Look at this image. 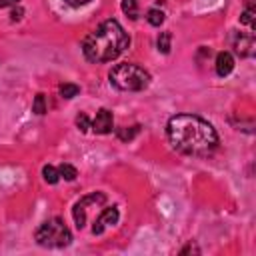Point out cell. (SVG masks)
I'll use <instances>...</instances> for the list:
<instances>
[{
  "label": "cell",
  "mask_w": 256,
  "mask_h": 256,
  "mask_svg": "<svg viewBox=\"0 0 256 256\" xmlns=\"http://www.w3.org/2000/svg\"><path fill=\"white\" fill-rule=\"evenodd\" d=\"M76 126H78V130H82V132H86V130L90 128V120H88V116H86L84 112L76 116Z\"/></svg>",
  "instance_id": "cell-19"
},
{
  "label": "cell",
  "mask_w": 256,
  "mask_h": 256,
  "mask_svg": "<svg viewBox=\"0 0 256 256\" xmlns=\"http://www.w3.org/2000/svg\"><path fill=\"white\" fill-rule=\"evenodd\" d=\"M170 40H172V34H170V32H160L156 46H158V50H160L162 54H168V52H170Z\"/></svg>",
  "instance_id": "cell-14"
},
{
  "label": "cell",
  "mask_w": 256,
  "mask_h": 256,
  "mask_svg": "<svg viewBox=\"0 0 256 256\" xmlns=\"http://www.w3.org/2000/svg\"><path fill=\"white\" fill-rule=\"evenodd\" d=\"M20 0H0V8H4V6H14V4H18Z\"/></svg>",
  "instance_id": "cell-21"
},
{
  "label": "cell",
  "mask_w": 256,
  "mask_h": 256,
  "mask_svg": "<svg viewBox=\"0 0 256 256\" xmlns=\"http://www.w3.org/2000/svg\"><path fill=\"white\" fill-rule=\"evenodd\" d=\"M20 14H22V10H20V8H18V10H16V8L12 10V18H14V20H16V18H20Z\"/></svg>",
  "instance_id": "cell-23"
},
{
  "label": "cell",
  "mask_w": 256,
  "mask_h": 256,
  "mask_svg": "<svg viewBox=\"0 0 256 256\" xmlns=\"http://www.w3.org/2000/svg\"><path fill=\"white\" fill-rule=\"evenodd\" d=\"M122 10L126 16L136 20L138 18V0H122Z\"/></svg>",
  "instance_id": "cell-13"
},
{
  "label": "cell",
  "mask_w": 256,
  "mask_h": 256,
  "mask_svg": "<svg viewBox=\"0 0 256 256\" xmlns=\"http://www.w3.org/2000/svg\"><path fill=\"white\" fill-rule=\"evenodd\" d=\"M186 252H200V250H198L196 246H192V244H190V246H186V248L182 250V254H186Z\"/></svg>",
  "instance_id": "cell-22"
},
{
  "label": "cell",
  "mask_w": 256,
  "mask_h": 256,
  "mask_svg": "<svg viewBox=\"0 0 256 256\" xmlns=\"http://www.w3.org/2000/svg\"><path fill=\"white\" fill-rule=\"evenodd\" d=\"M108 80L114 88L124 90V92H140L150 84V74L138 66V64H130V62H122L116 64L110 74Z\"/></svg>",
  "instance_id": "cell-3"
},
{
  "label": "cell",
  "mask_w": 256,
  "mask_h": 256,
  "mask_svg": "<svg viewBox=\"0 0 256 256\" xmlns=\"http://www.w3.org/2000/svg\"><path fill=\"white\" fill-rule=\"evenodd\" d=\"M58 176L64 178V180H74L78 176V170L74 166H70V164H60L58 166Z\"/></svg>",
  "instance_id": "cell-15"
},
{
  "label": "cell",
  "mask_w": 256,
  "mask_h": 256,
  "mask_svg": "<svg viewBox=\"0 0 256 256\" xmlns=\"http://www.w3.org/2000/svg\"><path fill=\"white\" fill-rule=\"evenodd\" d=\"M130 44L128 34L116 20H104L82 42V54L92 64H104L118 58Z\"/></svg>",
  "instance_id": "cell-2"
},
{
  "label": "cell",
  "mask_w": 256,
  "mask_h": 256,
  "mask_svg": "<svg viewBox=\"0 0 256 256\" xmlns=\"http://www.w3.org/2000/svg\"><path fill=\"white\" fill-rule=\"evenodd\" d=\"M90 128L96 132V134H110L112 128H114V118H112V112L108 108H100L94 116V120L90 122Z\"/></svg>",
  "instance_id": "cell-7"
},
{
  "label": "cell",
  "mask_w": 256,
  "mask_h": 256,
  "mask_svg": "<svg viewBox=\"0 0 256 256\" xmlns=\"http://www.w3.org/2000/svg\"><path fill=\"white\" fill-rule=\"evenodd\" d=\"M234 48H236V54L242 58L252 56L254 54V36L252 34H238L234 40Z\"/></svg>",
  "instance_id": "cell-8"
},
{
  "label": "cell",
  "mask_w": 256,
  "mask_h": 256,
  "mask_svg": "<svg viewBox=\"0 0 256 256\" xmlns=\"http://www.w3.org/2000/svg\"><path fill=\"white\" fill-rule=\"evenodd\" d=\"M166 136L174 150L186 156H212L218 134L210 122L194 114H176L166 124Z\"/></svg>",
  "instance_id": "cell-1"
},
{
  "label": "cell",
  "mask_w": 256,
  "mask_h": 256,
  "mask_svg": "<svg viewBox=\"0 0 256 256\" xmlns=\"http://www.w3.org/2000/svg\"><path fill=\"white\" fill-rule=\"evenodd\" d=\"M118 218H120V212H118V208H116V206H112V208H104V210L98 214V218L94 220V226H92V234L100 236V234H102L106 228L114 226V224L118 222Z\"/></svg>",
  "instance_id": "cell-6"
},
{
  "label": "cell",
  "mask_w": 256,
  "mask_h": 256,
  "mask_svg": "<svg viewBox=\"0 0 256 256\" xmlns=\"http://www.w3.org/2000/svg\"><path fill=\"white\" fill-rule=\"evenodd\" d=\"M104 202H106V194H102V192H92V194H88V196H82V198L74 204V208H72V216H74L76 228L82 230V228L86 226V212H88V206H92V204H104Z\"/></svg>",
  "instance_id": "cell-5"
},
{
  "label": "cell",
  "mask_w": 256,
  "mask_h": 256,
  "mask_svg": "<svg viewBox=\"0 0 256 256\" xmlns=\"http://www.w3.org/2000/svg\"><path fill=\"white\" fill-rule=\"evenodd\" d=\"M254 16H256L254 0H246V6H244V10H242V14H240V22H242V24H248L250 28H254V26H256Z\"/></svg>",
  "instance_id": "cell-10"
},
{
  "label": "cell",
  "mask_w": 256,
  "mask_h": 256,
  "mask_svg": "<svg viewBox=\"0 0 256 256\" xmlns=\"http://www.w3.org/2000/svg\"><path fill=\"white\" fill-rule=\"evenodd\" d=\"M78 92H80V88H78L76 84L66 82V84L60 86V96H62V98H74V96H78Z\"/></svg>",
  "instance_id": "cell-17"
},
{
  "label": "cell",
  "mask_w": 256,
  "mask_h": 256,
  "mask_svg": "<svg viewBox=\"0 0 256 256\" xmlns=\"http://www.w3.org/2000/svg\"><path fill=\"white\" fill-rule=\"evenodd\" d=\"M232 68H234V58H232V54H228V52H218V56H216V74L218 76H228L230 72H232Z\"/></svg>",
  "instance_id": "cell-9"
},
{
  "label": "cell",
  "mask_w": 256,
  "mask_h": 256,
  "mask_svg": "<svg viewBox=\"0 0 256 256\" xmlns=\"http://www.w3.org/2000/svg\"><path fill=\"white\" fill-rule=\"evenodd\" d=\"M138 132H140V126H138V124H136V126H122V128L116 130V136H118V140L128 142V140H132Z\"/></svg>",
  "instance_id": "cell-11"
},
{
  "label": "cell",
  "mask_w": 256,
  "mask_h": 256,
  "mask_svg": "<svg viewBox=\"0 0 256 256\" xmlns=\"http://www.w3.org/2000/svg\"><path fill=\"white\" fill-rule=\"evenodd\" d=\"M146 20H148V24H152V26H160V24L164 22V12H162L160 8H150V10L146 12Z\"/></svg>",
  "instance_id": "cell-12"
},
{
  "label": "cell",
  "mask_w": 256,
  "mask_h": 256,
  "mask_svg": "<svg viewBox=\"0 0 256 256\" xmlns=\"http://www.w3.org/2000/svg\"><path fill=\"white\" fill-rule=\"evenodd\" d=\"M32 110H34L36 114H44V112H46V98H44V94H36Z\"/></svg>",
  "instance_id": "cell-18"
},
{
  "label": "cell",
  "mask_w": 256,
  "mask_h": 256,
  "mask_svg": "<svg viewBox=\"0 0 256 256\" xmlns=\"http://www.w3.org/2000/svg\"><path fill=\"white\" fill-rule=\"evenodd\" d=\"M42 176H44V180L48 182V184H56L58 180H60V176H58V168H54V166H44L42 168Z\"/></svg>",
  "instance_id": "cell-16"
},
{
  "label": "cell",
  "mask_w": 256,
  "mask_h": 256,
  "mask_svg": "<svg viewBox=\"0 0 256 256\" xmlns=\"http://www.w3.org/2000/svg\"><path fill=\"white\" fill-rule=\"evenodd\" d=\"M34 240L44 248H64L72 242V234L62 218H50L36 228Z\"/></svg>",
  "instance_id": "cell-4"
},
{
  "label": "cell",
  "mask_w": 256,
  "mask_h": 256,
  "mask_svg": "<svg viewBox=\"0 0 256 256\" xmlns=\"http://www.w3.org/2000/svg\"><path fill=\"white\" fill-rule=\"evenodd\" d=\"M68 6H72V8H80V6H86L90 0H64Z\"/></svg>",
  "instance_id": "cell-20"
}]
</instances>
